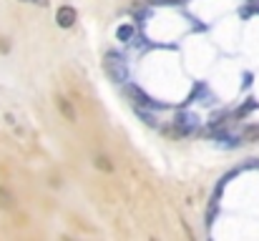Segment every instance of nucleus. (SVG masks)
<instances>
[{
  "label": "nucleus",
  "mask_w": 259,
  "mask_h": 241,
  "mask_svg": "<svg viewBox=\"0 0 259 241\" xmlns=\"http://www.w3.org/2000/svg\"><path fill=\"white\" fill-rule=\"evenodd\" d=\"M23 3H30V5H38V8H46L48 0H23Z\"/></svg>",
  "instance_id": "9d476101"
},
{
  "label": "nucleus",
  "mask_w": 259,
  "mask_h": 241,
  "mask_svg": "<svg viewBox=\"0 0 259 241\" xmlns=\"http://www.w3.org/2000/svg\"><path fill=\"white\" fill-rule=\"evenodd\" d=\"M56 23H58L61 28H71V25L76 23V10H73L71 5L58 8V13H56Z\"/></svg>",
  "instance_id": "20e7f679"
},
{
  "label": "nucleus",
  "mask_w": 259,
  "mask_h": 241,
  "mask_svg": "<svg viewBox=\"0 0 259 241\" xmlns=\"http://www.w3.org/2000/svg\"><path fill=\"white\" fill-rule=\"evenodd\" d=\"M151 3H154V5H164V3H166V5H176V3H184V0H151Z\"/></svg>",
  "instance_id": "1a4fd4ad"
},
{
  "label": "nucleus",
  "mask_w": 259,
  "mask_h": 241,
  "mask_svg": "<svg viewBox=\"0 0 259 241\" xmlns=\"http://www.w3.org/2000/svg\"><path fill=\"white\" fill-rule=\"evenodd\" d=\"M196 126H199V118L194 116V113H189V111H184V113H179L176 116V128L186 136V133H191V131H196Z\"/></svg>",
  "instance_id": "7ed1b4c3"
},
{
  "label": "nucleus",
  "mask_w": 259,
  "mask_h": 241,
  "mask_svg": "<svg viewBox=\"0 0 259 241\" xmlns=\"http://www.w3.org/2000/svg\"><path fill=\"white\" fill-rule=\"evenodd\" d=\"M116 35H118V40H123V43H128V40L134 38V28H131V25H121V28L116 30Z\"/></svg>",
  "instance_id": "6e6552de"
},
{
  "label": "nucleus",
  "mask_w": 259,
  "mask_h": 241,
  "mask_svg": "<svg viewBox=\"0 0 259 241\" xmlns=\"http://www.w3.org/2000/svg\"><path fill=\"white\" fill-rule=\"evenodd\" d=\"M56 106H58V111H61L71 123H76V118H78V116H76V111H73V106H71V101H68V98L58 95V98H56Z\"/></svg>",
  "instance_id": "39448f33"
},
{
  "label": "nucleus",
  "mask_w": 259,
  "mask_h": 241,
  "mask_svg": "<svg viewBox=\"0 0 259 241\" xmlns=\"http://www.w3.org/2000/svg\"><path fill=\"white\" fill-rule=\"evenodd\" d=\"M196 98H199V103H211V101H214V98H211V93H209V88H206V85H201V83H196L191 101H196Z\"/></svg>",
  "instance_id": "0eeeda50"
},
{
  "label": "nucleus",
  "mask_w": 259,
  "mask_h": 241,
  "mask_svg": "<svg viewBox=\"0 0 259 241\" xmlns=\"http://www.w3.org/2000/svg\"><path fill=\"white\" fill-rule=\"evenodd\" d=\"M0 209H3V211H13V209H15V196H13L5 186H0Z\"/></svg>",
  "instance_id": "423d86ee"
},
{
  "label": "nucleus",
  "mask_w": 259,
  "mask_h": 241,
  "mask_svg": "<svg viewBox=\"0 0 259 241\" xmlns=\"http://www.w3.org/2000/svg\"><path fill=\"white\" fill-rule=\"evenodd\" d=\"M126 93L134 98V103H136V106H144V108H161V106H159V103H154V98H151V95H146L139 85L126 83Z\"/></svg>",
  "instance_id": "f03ea898"
},
{
  "label": "nucleus",
  "mask_w": 259,
  "mask_h": 241,
  "mask_svg": "<svg viewBox=\"0 0 259 241\" xmlns=\"http://www.w3.org/2000/svg\"><path fill=\"white\" fill-rule=\"evenodd\" d=\"M103 68H106V73H108L111 80L123 83V85L128 83V63H126V58H123L118 51H108V53H106Z\"/></svg>",
  "instance_id": "f257e3e1"
}]
</instances>
